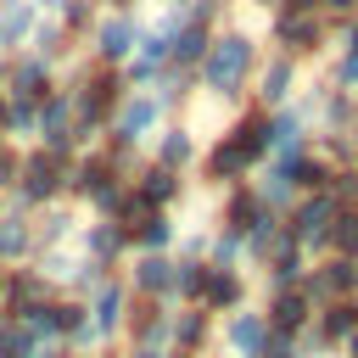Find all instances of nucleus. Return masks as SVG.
Segmentation results:
<instances>
[{
	"label": "nucleus",
	"mask_w": 358,
	"mask_h": 358,
	"mask_svg": "<svg viewBox=\"0 0 358 358\" xmlns=\"http://www.w3.org/2000/svg\"><path fill=\"white\" fill-rule=\"evenodd\" d=\"M123 324V291L117 285H106L101 291V302H95V336H112Z\"/></svg>",
	"instance_id": "19"
},
{
	"label": "nucleus",
	"mask_w": 358,
	"mask_h": 358,
	"mask_svg": "<svg viewBox=\"0 0 358 358\" xmlns=\"http://www.w3.org/2000/svg\"><path fill=\"white\" fill-rule=\"evenodd\" d=\"M319 11H336L341 17V11H352V0H319Z\"/></svg>",
	"instance_id": "29"
},
{
	"label": "nucleus",
	"mask_w": 358,
	"mask_h": 358,
	"mask_svg": "<svg viewBox=\"0 0 358 358\" xmlns=\"http://www.w3.org/2000/svg\"><path fill=\"white\" fill-rule=\"evenodd\" d=\"M173 190H179V179H173V168H151V173H145V185H140V196H145L151 207H162V201H173Z\"/></svg>",
	"instance_id": "20"
},
{
	"label": "nucleus",
	"mask_w": 358,
	"mask_h": 358,
	"mask_svg": "<svg viewBox=\"0 0 358 358\" xmlns=\"http://www.w3.org/2000/svg\"><path fill=\"white\" fill-rule=\"evenodd\" d=\"M336 90L358 95V50H341V62H336Z\"/></svg>",
	"instance_id": "25"
},
{
	"label": "nucleus",
	"mask_w": 358,
	"mask_h": 358,
	"mask_svg": "<svg viewBox=\"0 0 358 358\" xmlns=\"http://www.w3.org/2000/svg\"><path fill=\"white\" fill-rule=\"evenodd\" d=\"M168 341L179 347V352H196L201 341H207V313L196 308V313H173V324H168Z\"/></svg>",
	"instance_id": "14"
},
{
	"label": "nucleus",
	"mask_w": 358,
	"mask_h": 358,
	"mask_svg": "<svg viewBox=\"0 0 358 358\" xmlns=\"http://www.w3.org/2000/svg\"><path fill=\"white\" fill-rule=\"evenodd\" d=\"M179 162H190V134L185 129H168L162 134V168H179Z\"/></svg>",
	"instance_id": "23"
},
{
	"label": "nucleus",
	"mask_w": 358,
	"mask_h": 358,
	"mask_svg": "<svg viewBox=\"0 0 358 358\" xmlns=\"http://www.w3.org/2000/svg\"><path fill=\"white\" fill-rule=\"evenodd\" d=\"M45 190H56V168L45 157H34L28 162V196H45Z\"/></svg>",
	"instance_id": "24"
},
{
	"label": "nucleus",
	"mask_w": 358,
	"mask_h": 358,
	"mask_svg": "<svg viewBox=\"0 0 358 358\" xmlns=\"http://www.w3.org/2000/svg\"><path fill=\"white\" fill-rule=\"evenodd\" d=\"M129 45H134V28H129L123 17L101 28V56H129Z\"/></svg>",
	"instance_id": "21"
},
{
	"label": "nucleus",
	"mask_w": 358,
	"mask_h": 358,
	"mask_svg": "<svg viewBox=\"0 0 358 358\" xmlns=\"http://www.w3.org/2000/svg\"><path fill=\"white\" fill-rule=\"evenodd\" d=\"M157 123V101H129L123 112H117V134L123 140H134V134H145Z\"/></svg>",
	"instance_id": "17"
},
{
	"label": "nucleus",
	"mask_w": 358,
	"mask_h": 358,
	"mask_svg": "<svg viewBox=\"0 0 358 358\" xmlns=\"http://www.w3.org/2000/svg\"><path fill=\"white\" fill-rule=\"evenodd\" d=\"M341 358H358V336H347V341H341Z\"/></svg>",
	"instance_id": "30"
},
{
	"label": "nucleus",
	"mask_w": 358,
	"mask_h": 358,
	"mask_svg": "<svg viewBox=\"0 0 358 358\" xmlns=\"http://www.w3.org/2000/svg\"><path fill=\"white\" fill-rule=\"evenodd\" d=\"M302 291H308V302H313V308L358 302V257H319V263H308Z\"/></svg>",
	"instance_id": "2"
},
{
	"label": "nucleus",
	"mask_w": 358,
	"mask_h": 358,
	"mask_svg": "<svg viewBox=\"0 0 358 358\" xmlns=\"http://www.w3.org/2000/svg\"><path fill=\"white\" fill-rule=\"evenodd\" d=\"M246 73H252V39H246V34H224V39L207 45V56H201V78H207V90L235 95V90L246 84Z\"/></svg>",
	"instance_id": "1"
},
{
	"label": "nucleus",
	"mask_w": 358,
	"mask_h": 358,
	"mask_svg": "<svg viewBox=\"0 0 358 358\" xmlns=\"http://www.w3.org/2000/svg\"><path fill=\"white\" fill-rule=\"evenodd\" d=\"M336 201H330V190H313V196H296V207H291V224H285V235L302 246V252H324V235H330V224H336Z\"/></svg>",
	"instance_id": "3"
},
{
	"label": "nucleus",
	"mask_w": 358,
	"mask_h": 358,
	"mask_svg": "<svg viewBox=\"0 0 358 358\" xmlns=\"http://www.w3.org/2000/svg\"><path fill=\"white\" fill-rule=\"evenodd\" d=\"M324 257H358V207H341L330 235H324Z\"/></svg>",
	"instance_id": "12"
},
{
	"label": "nucleus",
	"mask_w": 358,
	"mask_h": 358,
	"mask_svg": "<svg viewBox=\"0 0 358 358\" xmlns=\"http://www.w3.org/2000/svg\"><path fill=\"white\" fill-rule=\"evenodd\" d=\"M336 358H341V352H336Z\"/></svg>",
	"instance_id": "34"
},
{
	"label": "nucleus",
	"mask_w": 358,
	"mask_h": 358,
	"mask_svg": "<svg viewBox=\"0 0 358 358\" xmlns=\"http://www.w3.org/2000/svg\"><path fill=\"white\" fill-rule=\"evenodd\" d=\"M268 280H274V291H291V285L308 280V252H302L291 235L274 246V257H268Z\"/></svg>",
	"instance_id": "9"
},
{
	"label": "nucleus",
	"mask_w": 358,
	"mask_h": 358,
	"mask_svg": "<svg viewBox=\"0 0 358 358\" xmlns=\"http://www.w3.org/2000/svg\"><path fill=\"white\" fill-rule=\"evenodd\" d=\"M168 56H173V62H201V56H207V28H201V22H185V28L173 34Z\"/></svg>",
	"instance_id": "16"
},
{
	"label": "nucleus",
	"mask_w": 358,
	"mask_h": 358,
	"mask_svg": "<svg viewBox=\"0 0 358 358\" xmlns=\"http://www.w3.org/2000/svg\"><path fill=\"white\" fill-rule=\"evenodd\" d=\"M313 313H319V308L308 302V291H302V285H291V291H274V296H268V308H263L268 330H274V336H285V341H296V336L313 324Z\"/></svg>",
	"instance_id": "5"
},
{
	"label": "nucleus",
	"mask_w": 358,
	"mask_h": 358,
	"mask_svg": "<svg viewBox=\"0 0 358 358\" xmlns=\"http://www.w3.org/2000/svg\"><path fill=\"white\" fill-rule=\"evenodd\" d=\"M268 358H302V352H296V341H285V336H274V341H268Z\"/></svg>",
	"instance_id": "28"
},
{
	"label": "nucleus",
	"mask_w": 358,
	"mask_h": 358,
	"mask_svg": "<svg viewBox=\"0 0 358 358\" xmlns=\"http://www.w3.org/2000/svg\"><path fill=\"white\" fill-rule=\"evenodd\" d=\"M347 50H358V22H352V28H347Z\"/></svg>",
	"instance_id": "31"
},
{
	"label": "nucleus",
	"mask_w": 358,
	"mask_h": 358,
	"mask_svg": "<svg viewBox=\"0 0 358 358\" xmlns=\"http://www.w3.org/2000/svg\"><path fill=\"white\" fill-rule=\"evenodd\" d=\"M39 78H45V67H39V62H28V67L17 73V90H22V95H39Z\"/></svg>",
	"instance_id": "27"
},
{
	"label": "nucleus",
	"mask_w": 358,
	"mask_h": 358,
	"mask_svg": "<svg viewBox=\"0 0 358 358\" xmlns=\"http://www.w3.org/2000/svg\"><path fill=\"white\" fill-rule=\"evenodd\" d=\"M280 45H285V56L319 50V45H324V22H319L313 11H280Z\"/></svg>",
	"instance_id": "7"
},
{
	"label": "nucleus",
	"mask_w": 358,
	"mask_h": 358,
	"mask_svg": "<svg viewBox=\"0 0 358 358\" xmlns=\"http://www.w3.org/2000/svg\"><path fill=\"white\" fill-rule=\"evenodd\" d=\"M352 173H358V157H352Z\"/></svg>",
	"instance_id": "33"
},
{
	"label": "nucleus",
	"mask_w": 358,
	"mask_h": 358,
	"mask_svg": "<svg viewBox=\"0 0 358 358\" xmlns=\"http://www.w3.org/2000/svg\"><path fill=\"white\" fill-rule=\"evenodd\" d=\"M168 241H173V224H168L162 213H151V218L140 224V246H145V252H162Z\"/></svg>",
	"instance_id": "22"
},
{
	"label": "nucleus",
	"mask_w": 358,
	"mask_h": 358,
	"mask_svg": "<svg viewBox=\"0 0 358 358\" xmlns=\"http://www.w3.org/2000/svg\"><path fill=\"white\" fill-rule=\"evenodd\" d=\"M291 84H296V62H291V56H274V62L263 67V90H257V95L274 106V101H285V95H291Z\"/></svg>",
	"instance_id": "13"
},
{
	"label": "nucleus",
	"mask_w": 358,
	"mask_h": 358,
	"mask_svg": "<svg viewBox=\"0 0 358 358\" xmlns=\"http://www.w3.org/2000/svg\"><path fill=\"white\" fill-rule=\"evenodd\" d=\"M207 263H173V291L179 296H190V302H201V291H207Z\"/></svg>",
	"instance_id": "18"
},
{
	"label": "nucleus",
	"mask_w": 358,
	"mask_h": 358,
	"mask_svg": "<svg viewBox=\"0 0 358 358\" xmlns=\"http://www.w3.org/2000/svg\"><path fill=\"white\" fill-rule=\"evenodd\" d=\"M268 341H274V330H268L263 308H235V313L224 319V347H229V358H268Z\"/></svg>",
	"instance_id": "4"
},
{
	"label": "nucleus",
	"mask_w": 358,
	"mask_h": 358,
	"mask_svg": "<svg viewBox=\"0 0 358 358\" xmlns=\"http://www.w3.org/2000/svg\"><path fill=\"white\" fill-rule=\"evenodd\" d=\"M246 168H252V151H246L235 134H229V140H218V145H213V157H207V173H213V179H241Z\"/></svg>",
	"instance_id": "10"
},
{
	"label": "nucleus",
	"mask_w": 358,
	"mask_h": 358,
	"mask_svg": "<svg viewBox=\"0 0 358 358\" xmlns=\"http://www.w3.org/2000/svg\"><path fill=\"white\" fill-rule=\"evenodd\" d=\"M173 358H190V352H173Z\"/></svg>",
	"instance_id": "32"
},
{
	"label": "nucleus",
	"mask_w": 358,
	"mask_h": 358,
	"mask_svg": "<svg viewBox=\"0 0 358 358\" xmlns=\"http://www.w3.org/2000/svg\"><path fill=\"white\" fill-rule=\"evenodd\" d=\"M313 330H319V341H324L330 352H341V341L358 336V302H330V308H319V313H313Z\"/></svg>",
	"instance_id": "8"
},
{
	"label": "nucleus",
	"mask_w": 358,
	"mask_h": 358,
	"mask_svg": "<svg viewBox=\"0 0 358 358\" xmlns=\"http://www.w3.org/2000/svg\"><path fill=\"white\" fill-rule=\"evenodd\" d=\"M263 213H268V207L257 201V190H235V196H229V213H224V218H229V229H235V235H246V229H252V224H257Z\"/></svg>",
	"instance_id": "15"
},
{
	"label": "nucleus",
	"mask_w": 358,
	"mask_h": 358,
	"mask_svg": "<svg viewBox=\"0 0 358 358\" xmlns=\"http://www.w3.org/2000/svg\"><path fill=\"white\" fill-rule=\"evenodd\" d=\"M134 285H140L145 296H168V291H173V263H168L162 252H145V257L134 263Z\"/></svg>",
	"instance_id": "11"
},
{
	"label": "nucleus",
	"mask_w": 358,
	"mask_h": 358,
	"mask_svg": "<svg viewBox=\"0 0 358 358\" xmlns=\"http://www.w3.org/2000/svg\"><path fill=\"white\" fill-rule=\"evenodd\" d=\"M196 308H201V313H235V308H246V280H241L235 268H213Z\"/></svg>",
	"instance_id": "6"
},
{
	"label": "nucleus",
	"mask_w": 358,
	"mask_h": 358,
	"mask_svg": "<svg viewBox=\"0 0 358 358\" xmlns=\"http://www.w3.org/2000/svg\"><path fill=\"white\" fill-rule=\"evenodd\" d=\"M22 241H28V235H22V224H17V218H6V224H0V252H22Z\"/></svg>",
	"instance_id": "26"
}]
</instances>
